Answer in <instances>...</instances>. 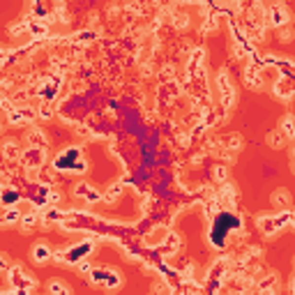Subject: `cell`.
Instances as JSON below:
<instances>
[{"mask_svg":"<svg viewBox=\"0 0 295 295\" xmlns=\"http://www.w3.org/2000/svg\"><path fill=\"white\" fill-rule=\"evenodd\" d=\"M53 169L56 171H74V173H83L88 169V164H85V157L81 152V148H65L60 155H56L53 159Z\"/></svg>","mask_w":295,"mask_h":295,"instance_id":"6da1fadb","label":"cell"},{"mask_svg":"<svg viewBox=\"0 0 295 295\" xmlns=\"http://www.w3.org/2000/svg\"><path fill=\"white\" fill-rule=\"evenodd\" d=\"M291 219H293V215H291L288 210L279 212V215H263V217L258 219V226H260V231H263V233L274 235L277 231L286 228V226L291 224Z\"/></svg>","mask_w":295,"mask_h":295,"instance_id":"7a4b0ae2","label":"cell"},{"mask_svg":"<svg viewBox=\"0 0 295 295\" xmlns=\"http://www.w3.org/2000/svg\"><path fill=\"white\" fill-rule=\"evenodd\" d=\"M90 281L95 286H104V288H118L122 284V277H120L115 270H109V267H92L90 270Z\"/></svg>","mask_w":295,"mask_h":295,"instance_id":"3957f363","label":"cell"},{"mask_svg":"<svg viewBox=\"0 0 295 295\" xmlns=\"http://www.w3.org/2000/svg\"><path fill=\"white\" fill-rule=\"evenodd\" d=\"M95 249V242L92 240H83V242H78L76 247H72L67 252H58L53 258L56 260H70V263H81V260L88 258V254Z\"/></svg>","mask_w":295,"mask_h":295,"instance_id":"277c9868","label":"cell"},{"mask_svg":"<svg viewBox=\"0 0 295 295\" xmlns=\"http://www.w3.org/2000/svg\"><path fill=\"white\" fill-rule=\"evenodd\" d=\"M217 85H219V92H221V106H224V109H231L233 102H235V88H233L231 76H228L226 70H219Z\"/></svg>","mask_w":295,"mask_h":295,"instance_id":"5b68a950","label":"cell"},{"mask_svg":"<svg viewBox=\"0 0 295 295\" xmlns=\"http://www.w3.org/2000/svg\"><path fill=\"white\" fill-rule=\"evenodd\" d=\"M44 159H46V150L44 148H26L21 152V166L26 171H30V169H42V164H44Z\"/></svg>","mask_w":295,"mask_h":295,"instance_id":"8992f818","label":"cell"},{"mask_svg":"<svg viewBox=\"0 0 295 295\" xmlns=\"http://www.w3.org/2000/svg\"><path fill=\"white\" fill-rule=\"evenodd\" d=\"M9 281H12V286H14L16 291H30V288H35V284H37V281L33 279L21 265L19 267L14 265L12 270H9Z\"/></svg>","mask_w":295,"mask_h":295,"instance_id":"52a82bcc","label":"cell"},{"mask_svg":"<svg viewBox=\"0 0 295 295\" xmlns=\"http://www.w3.org/2000/svg\"><path fill=\"white\" fill-rule=\"evenodd\" d=\"M267 21L272 26H286L291 21V12H288V7L284 2H277V5H272L267 9Z\"/></svg>","mask_w":295,"mask_h":295,"instance_id":"ba28073f","label":"cell"},{"mask_svg":"<svg viewBox=\"0 0 295 295\" xmlns=\"http://www.w3.org/2000/svg\"><path fill=\"white\" fill-rule=\"evenodd\" d=\"M7 118L12 125H30L33 120L37 118V113L33 111V109H28V106H23V109H12V111L7 113Z\"/></svg>","mask_w":295,"mask_h":295,"instance_id":"9c48e42d","label":"cell"},{"mask_svg":"<svg viewBox=\"0 0 295 295\" xmlns=\"http://www.w3.org/2000/svg\"><path fill=\"white\" fill-rule=\"evenodd\" d=\"M254 288L258 291V295H277L279 293V277L277 274H265L263 279H258V284Z\"/></svg>","mask_w":295,"mask_h":295,"instance_id":"30bf717a","label":"cell"},{"mask_svg":"<svg viewBox=\"0 0 295 295\" xmlns=\"http://www.w3.org/2000/svg\"><path fill=\"white\" fill-rule=\"evenodd\" d=\"M203 63H205V53L201 49H196L191 53L189 63H187V74L189 76H198V74H203Z\"/></svg>","mask_w":295,"mask_h":295,"instance_id":"8fae6325","label":"cell"},{"mask_svg":"<svg viewBox=\"0 0 295 295\" xmlns=\"http://www.w3.org/2000/svg\"><path fill=\"white\" fill-rule=\"evenodd\" d=\"M74 196H76V198H85L88 203H97V201H102V194L92 189L88 183H78L76 189H74Z\"/></svg>","mask_w":295,"mask_h":295,"instance_id":"7c38bea8","label":"cell"},{"mask_svg":"<svg viewBox=\"0 0 295 295\" xmlns=\"http://www.w3.org/2000/svg\"><path fill=\"white\" fill-rule=\"evenodd\" d=\"M21 148H19V143H16V141H5V146L0 148V155L5 157V159H7V162H19V159H21Z\"/></svg>","mask_w":295,"mask_h":295,"instance_id":"4fadbf2b","label":"cell"},{"mask_svg":"<svg viewBox=\"0 0 295 295\" xmlns=\"http://www.w3.org/2000/svg\"><path fill=\"white\" fill-rule=\"evenodd\" d=\"M233 201H235V187L231 183H221V187H219V201H217L219 208L226 205V208L233 210Z\"/></svg>","mask_w":295,"mask_h":295,"instance_id":"5bb4252c","label":"cell"},{"mask_svg":"<svg viewBox=\"0 0 295 295\" xmlns=\"http://www.w3.org/2000/svg\"><path fill=\"white\" fill-rule=\"evenodd\" d=\"M245 83L249 85V88H254V90L263 88V78H260V74H258V65L256 63L249 65V67L245 70Z\"/></svg>","mask_w":295,"mask_h":295,"instance_id":"9a60e30c","label":"cell"},{"mask_svg":"<svg viewBox=\"0 0 295 295\" xmlns=\"http://www.w3.org/2000/svg\"><path fill=\"white\" fill-rule=\"evenodd\" d=\"M272 205L277 208V210H288V205H291V194H288L286 189H277L272 194Z\"/></svg>","mask_w":295,"mask_h":295,"instance_id":"2e32d148","label":"cell"},{"mask_svg":"<svg viewBox=\"0 0 295 295\" xmlns=\"http://www.w3.org/2000/svg\"><path fill=\"white\" fill-rule=\"evenodd\" d=\"M26 139H28L30 148H44V150H46V146H49V141H46L42 129H30Z\"/></svg>","mask_w":295,"mask_h":295,"instance_id":"e0dca14e","label":"cell"},{"mask_svg":"<svg viewBox=\"0 0 295 295\" xmlns=\"http://www.w3.org/2000/svg\"><path fill=\"white\" fill-rule=\"evenodd\" d=\"M16 201H19V194H16L14 187H0V203L5 208H12Z\"/></svg>","mask_w":295,"mask_h":295,"instance_id":"ac0fdd59","label":"cell"},{"mask_svg":"<svg viewBox=\"0 0 295 295\" xmlns=\"http://www.w3.org/2000/svg\"><path fill=\"white\" fill-rule=\"evenodd\" d=\"M28 30H30V35H35V37H46V33H49L46 19H37V21H28Z\"/></svg>","mask_w":295,"mask_h":295,"instance_id":"d6986e66","label":"cell"},{"mask_svg":"<svg viewBox=\"0 0 295 295\" xmlns=\"http://www.w3.org/2000/svg\"><path fill=\"white\" fill-rule=\"evenodd\" d=\"M33 258H35L37 263H46L49 258H53V252H51L46 245H35L33 247Z\"/></svg>","mask_w":295,"mask_h":295,"instance_id":"ffe728a7","label":"cell"},{"mask_svg":"<svg viewBox=\"0 0 295 295\" xmlns=\"http://www.w3.org/2000/svg\"><path fill=\"white\" fill-rule=\"evenodd\" d=\"M286 83V76L284 74H279V83H274V95L277 97H281V99H291V85H284Z\"/></svg>","mask_w":295,"mask_h":295,"instance_id":"44dd1931","label":"cell"},{"mask_svg":"<svg viewBox=\"0 0 295 295\" xmlns=\"http://www.w3.org/2000/svg\"><path fill=\"white\" fill-rule=\"evenodd\" d=\"M228 267H231V258H219L217 263H215V265L210 267V277H217L219 272H221V274H226V277H228V272H226ZM226 277H224V279H226ZM224 279H221V281H224Z\"/></svg>","mask_w":295,"mask_h":295,"instance_id":"7402d4cb","label":"cell"},{"mask_svg":"<svg viewBox=\"0 0 295 295\" xmlns=\"http://www.w3.org/2000/svg\"><path fill=\"white\" fill-rule=\"evenodd\" d=\"M122 189H125V187H122V183H115L111 189L104 194V201H106V203H115V201L120 198V194H122Z\"/></svg>","mask_w":295,"mask_h":295,"instance_id":"603a6c76","label":"cell"},{"mask_svg":"<svg viewBox=\"0 0 295 295\" xmlns=\"http://www.w3.org/2000/svg\"><path fill=\"white\" fill-rule=\"evenodd\" d=\"M279 132L284 134V139H286V141H291L295 136V132H293V118H291V115H286V118H284Z\"/></svg>","mask_w":295,"mask_h":295,"instance_id":"cb8c5ba5","label":"cell"},{"mask_svg":"<svg viewBox=\"0 0 295 295\" xmlns=\"http://www.w3.org/2000/svg\"><path fill=\"white\" fill-rule=\"evenodd\" d=\"M49 293L51 295H72L70 288L65 286L63 281H51V284H49Z\"/></svg>","mask_w":295,"mask_h":295,"instance_id":"d4e9b609","label":"cell"},{"mask_svg":"<svg viewBox=\"0 0 295 295\" xmlns=\"http://www.w3.org/2000/svg\"><path fill=\"white\" fill-rule=\"evenodd\" d=\"M51 65H53V70H56V74H65V72L70 70V60H65V58H53L51 60Z\"/></svg>","mask_w":295,"mask_h":295,"instance_id":"484cf974","label":"cell"},{"mask_svg":"<svg viewBox=\"0 0 295 295\" xmlns=\"http://www.w3.org/2000/svg\"><path fill=\"white\" fill-rule=\"evenodd\" d=\"M267 143L272 148H284V143H286V139H284V134L277 129V132H272L270 136H267Z\"/></svg>","mask_w":295,"mask_h":295,"instance_id":"4316f807","label":"cell"},{"mask_svg":"<svg viewBox=\"0 0 295 295\" xmlns=\"http://www.w3.org/2000/svg\"><path fill=\"white\" fill-rule=\"evenodd\" d=\"M9 164H12V162H7L5 157L0 155V176H2V178H12L16 173L14 169H9Z\"/></svg>","mask_w":295,"mask_h":295,"instance_id":"83f0119b","label":"cell"},{"mask_svg":"<svg viewBox=\"0 0 295 295\" xmlns=\"http://www.w3.org/2000/svg\"><path fill=\"white\" fill-rule=\"evenodd\" d=\"M19 224H21L23 231H33V228L37 226V217H35V215H26V217H21Z\"/></svg>","mask_w":295,"mask_h":295,"instance_id":"f1b7e54d","label":"cell"},{"mask_svg":"<svg viewBox=\"0 0 295 295\" xmlns=\"http://www.w3.org/2000/svg\"><path fill=\"white\" fill-rule=\"evenodd\" d=\"M0 221H2V224H16V221H21V215H19V210H7Z\"/></svg>","mask_w":295,"mask_h":295,"instance_id":"f546056e","label":"cell"},{"mask_svg":"<svg viewBox=\"0 0 295 295\" xmlns=\"http://www.w3.org/2000/svg\"><path fill=\"white\" fill-rule=\"evenodd\" d=\"M12 260H9L7 254H0V274H9V270H12Z\"/></svg>","mask_w":295,"mask_h":295,"instance_id":"4dcf8cb0","label":"cell"},{"mask_svg":"<svg viewBox=\"0 0 295 295\" xmlns=\"http://www.w3.org/2000/svg\"><path fill=\"white\" fill-rule=\"evenodd\" d=\"M217 16H208V19H205V23L203 26H201V33H212V30L217 28Z\"/></svg>","mask_w":295,"mask_h":295,"instance_id":"1f68e13d","label":"cell"},{"mask_svg":"<svg viewBox=\"0 0 295 295\" xmlns=\"http://www.w3.org/2000/svg\"><path fill=\"white\" fill-rule=\"evenodd\" d=\"M53 16H56L60 23H67V21H70V19H67V12H65V5H60V2L56 5V12H53Z\"/></svg>","mask_w":295,"mask_h":295,"instance_id":"d6a6232c","label":"cell"},{"mask_svg":"<svg viewBox=\"0 0 295 295\" xmlns=\"http://www.w3.org/2000/svg\"><path fill=\"white\" fill-rule=\"evenodd\" d=\"M173 23H176V28H187V26H189V16L187 14H176L173 16Z\"/></svg>","mask_w":295,"mask_h":295,"instance_id":"836d02e7","label":"cell"},{"mask_svg":"<svg viewBox=\"0 0 295 295\" xmlns=\"http://www.w3.org/2000/svg\"><path fill=\"white\" fill-rule=\"evenodd\" d=\"M178 247H180V240H178V235H169V247H166V252H176Z\"/></svg>","mask_w":295,"mask_h":295,"instance_id":"e575fe53","label":"cell"},{"mask_svg":"<svg viewBox=\"0 0 295 295\" xmlns=\"http://www.w3.org/2000/svg\"><path fill=\"white\" fill-rule=\"evenodd\" d=\"M215 178H217L219 183H226V166H217L215 169Z\"/></svg>","mask_w":295,"mask_h":295,"instance_id":"d590c367","label":"cell"},{"mask_svg":"<svg viewBox=\"0 0 295 295\" xmlns=\"http://www.w3.org/2000/svg\"><path fill=\"white\" fill-rule=\"evenodd\" d=\"M26 28H28V21H21L19 26H12V35H21Z\"/></svg>","mask_w":295,"mask_h":295,"instance_id":"8d00e7d4","label":"cell"},{"mask_svg":"<svg viewBox=\"0 0 295 295\" xmlns=\"http://www.w3.org/2000/svg\"><path fill=\"white\" fill-rule=\"evenodd\" d=\"M58 201H60V191L51 187L49 189V203H58Z\"/></svg>","mask_w":295,"mask_h":295,"instance_id":"74e56055","label":"cell"},{"mask_svg":"<svg viewBox=\"0 0 295 295\" xmlns=\"http://www.w3.org/2000/svg\"><path fill=\"white\" fill-rule=\"evenodd\" d=\"M0 109H2V111H5V113H9V111H12V109H14V104H12L9 99H0Z\"/></svg>","mask_w":295,"mask_h":295,"instance_id":"f35d334b","label":"cell"},{"mask_svg":"<svg viewBox=\"0 0 295 295\" xmlns=\"http://www.w3.org/2000/svg\"><path fill=\"white\" fill-rule=\"evenodd\" d=\"M90 263H88V260H81V263H78V272H83V274H90Z\"/></svg>","mask_w":295,"mask_h":295,"instance_id":"ab89813d","label":"cell"},{"mask_svg":"<svg viewBox=\"0 0 295 295\" xmlns=\"http://www.w3.org/2000/svg\"><path fill=\"white\" fill-rule=\"evenodd\" d=\"M155 291H157V293H159V295H171V288L166 286V284H157V286H155Z\"/></svg>","mask_w":295,"mask_h":295,"instance_id":"60d3db41","label":"cell"},{"mask_svg":"<svg viewBox=\"0 0 295 295\" xmlns=\"http://www.w3.org/2000/svg\"><path fill=\"white\" fill-rule=\"evenodd\" d=\"M291 37H293V33H291V28H284V30H281V35H279V39H281V42H291Z\"/></svg>","mask_w":295,"mask_h":295,"instance_id":"b9f144b4","label":"cell"},{"mask_svg":"<svg viewBox=\"0 0 295 295\" xmlns=\"http://www.w3.org/2000/svg\"><path fill=\"white\" fill-rule=\"evenodd\" d=\"M39 115H42V118H51V104H49V102L39 109Z\"/></svg>","mask_w":295,"mask_h":295,"instance_id":"7bdbcfd3","label":"cell"},{"mask_svg":"<svg viewBox=\"0 0 295 295\" xmlns=\"http://www.w3.org/2000/svg\"><path fill=\"white\" fill-rule=\"evenodd\" d=\"M26 176H28V180H33V183H35L37 178H39V171H37V169H30V171H26Z\"/></svg>","mask_w":295,"mask_h":295,"instance_id":"ee69618b","label":"cell"},{"mask_svg":"<svg viewBox=\"0 0 295 295\" xmlns=\"http://www.w3.org/2000/svg\"><path fill=\"white\" fill-rule=\"evenodd\" d=\"M217 208H219L217 201H210V203H208V212H210V215H215V212H217Z\"/></svg>","mask_w":295,"mask_h":295,"instance_id":"f6af8a7d","label":"cell"},{"mask_svg":"<svg viewBox=\"0 0 295 295\" xmlns=\"http://www.w3.org/2000/svg\"><path fill=\"white\" fill-rule=\"evenodd\" d=\"M0 295H28V291H7V293H0Z\"/></svg>","mask_w":295,"mask_h":295,"instance_id":"bcb514c9","label":"cell"},{"mask_svg":"<svg viewBox=\"0 0 295 295\" xmlns=\"http://www.w3.org/2000/svg\"><path fill=\"white\" fill-rule=\"evenodd\" d=\"M238 295H258V291H256V288H252V291H242V293H238Z\"/></svg>","mask_w":295,"mask_h":295,"instance_id":"7dc6e473","label":"cell"},{"mask_svg":"<svg viewBox=\"0 0 295 295\" xmlns=\"http://www.w3.org/2000/svg\"><path fill=\"white\" fill-rule=\"evenodd\" d=\"M0 187H2V184H0Z\"/></svg>","mask_w":295,"mask_h":295,"instance_id":"c3c4849f","label":"cell"}]
</instances>
